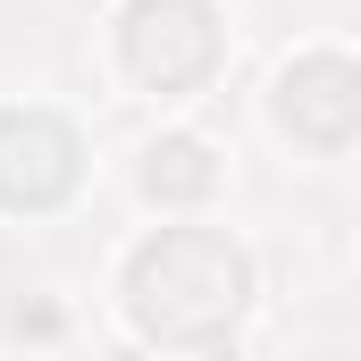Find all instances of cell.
<instances>
[{
  "instance_id": "6da1fadb",
  "label": "cell",
  "mask_w": 361,
  "mask_h": 361,
  "mask_svg": "<svg viewBox=\"0 0 361 361\" xmlns=\"http://www.w3.org/2000/svg\"><path fill=\"white\" fill-rule=\"evenodd\" d=\"M244 294H252V261L210 227H169L126 261V311L160 345H219Z\"/></svg>"
},
{
  "instance_id": "7a4b0ae2",
  "label": "cell",
  "mask_w": 361,
  "mask_h": 361,
  "mask_svg": "<svg viewBox=\"0 0 361 361\" xmlns=\"http://www.w3.org/2000/svg\"><path fill=\"white\" fill-rule=\"evenodd\" d=\"M118 51H126V76L135 85L193 92L219 68V17H210V0H126Z\"/></svg>"
},
{
  "instance_id": "3957f363",
  "label": "cell",
  "mask_w": 361,
  "mask_h": 361,
  "mask_svg": "<svg viewBox=\"0 0 361 361\" xmlns=\"http://www.w3.org/2000/svg\"><path fill=\"white\" fill-rule=\"evenodd\" d=\"M76 193V135L51 109H0V202L51 210Z\"/></svg>"
},
{
  "instance_id": "277c9868",
  "label": "cell",
  "mask_w": 361,
  "mask_h": 361,
  "mask_svg": "<svg viewBox=\"0 0 361 361\" xmlns=\"http://www.w3.org/2000/svg\"><path fill=\"white\" fill-rule=\"evenodd\" d=\"M353 118H361V92H353V59L345 51H311L277 76V126L319 143V152H345L353 143Z\"/></svg>"
},
{
  "instance_id": "5b68a950",
  "label": "cell",
  "mask_w": 361,
  "mask_h": 361,
  "mask_svg": "<svg viewBox=\"0 0 361 361\" xmlns=\"http://www.w3.org/2000/svg\"><path fill=\"white\" fill-rule=\"evenodd\" d=\"M143 193L152 202H210L219 193V152L202 135H160L143 152Z\"/></svg>"
}]
</instances>
